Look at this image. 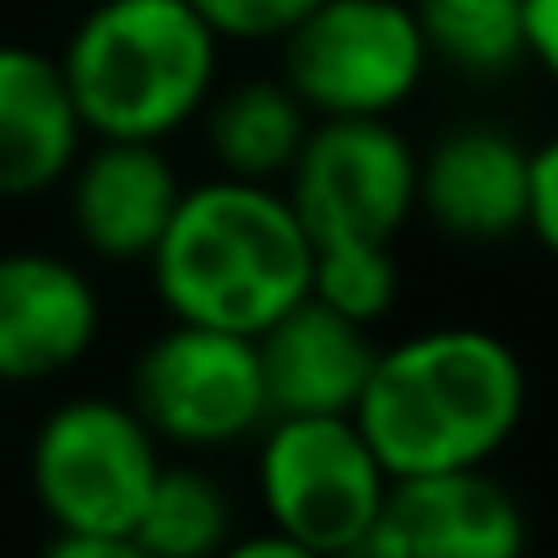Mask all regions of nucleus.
<instances>
[{
	"mask_svg": "<svg viewBox=\"0 0 558 558\" xmlns=\"http://www.w3.org/2000/svg\"><path fill=\"white\" fill-rule=\"evenodd\" d=\"M390 494L385 466L353 412L337 417H271L260 445V505L271 532L342 558L379 515Z\"/></svg>",
	"mask_w": 558,
	"mask_h": 558,
	"instance_id": "6",
	"label": "nucleus"
},
{
	"mask_svg": "<svg viewBox=\"0 0 558 558\" xmlns=\"http://www.w3.org/2000/svg\"><path fill=\"white\" fill-rule=\"evenodd\" d=\"M310 125L315 120L288 82H244L206 109V142L217 169L228 180H255V185L288 180Z\"/></svg>",
	"mask_w": 558,
	"mask_h": 558,
	"instance_id": "15",
	"label": "nucleus"
},
{
	"mask_svg": "<svg viewBox=\"0 0 558 558\" xmlns=\"http://www.w3.org/2000/svg\"><path fill=\"white\" fill-rule=\"evenodd\" d=\"M153 260L174 320L260 337L310 293V233L288 195L255 180H206L180 195Z\"/></svg>",
	"mask_w": 558,
	"mask_h": 558,
	"instance_id": "2",
	"label": "nucleus"
},
{
	"mask_svg": "<svg viewBox=\"0 0 558 558\" xmlns=\"http://www.w3.org/2000/svg\"><path fill=\"white\" fill-rule=\"evenodd\" d=\"M71 222L82 244L104 260H147L180 206V174L163 142H109L71 163Z\"/></svg>",
	"mask_w": 558,
	"mask_h": 558,
	"instance_id": "13",
	"label": "nucleus"
},
{
	"mask_svg": "<svg viewBox=\"0 0 558 558\" xmlns=\"http://www.w3.org/2000/svg\"><path fill=\"white\" fill-rule=\"evenodd\" d=\"M217 558H320V554L304 548V543H293V537H282V532H260V537H239V543H228Z\"/></svg>",
	"mask_w": 558,
	"mask_h": 558,
	"instance_id": "23",
	"label": "nucleus"
},
{
	"mask_svg": "<svg viewBox=\"0 0 558 558\" xmlns=\"http://www.w3.org/2000/svg\"><path fill=\"white\" fill-rule=\"evenodd\" d=\"M526 417V369L515 348L477 326L423 331L374 353L353 407L385 477L488 466Z\"/></svg>",
	"mask_w": 558,
	"mask_h": 558,
	"instance_id": "1",
	"label": "nucleus"
},
{
	"mask_svg": "<svg viewBox=\"0 0 558 558\" xmlns=\"http://www.w3.org/2000/svg\"><path fill=\"white\" fill-rule=\"evenodd\" d=\"M532 206V147L494 125H461L417 158V211L461 239L494 244L526 228Z\"/></svg>",
	"mask_w": 558,
	"mask_h": 558,
	"instance_id": "11",
	"label": "nucleus"
},
{
	"mask_svg": "<svg viewBox=\"0 0 558 558\" xmlns=\"http://www.w3.org/2000/svg\"><path fill=\"white\" fill-rule=\"evenodd\" d=\"M131 407L158 434V445H185V450L239 445L244 434L271 423L255 337L174 320L136 359Z\"/></svg>",
	"mask_w": 558,
	"mask_h": 558,
	"instance_id": "8",
	"label": "nucleus"
},
{
	"mask_svg": "<svg viewBox=\"0 0 558 558\" xmlns=\"http://www.w3.org/2000/svg\"><path fill=\"white\" fill-rule=\"evenodd\" d=\"M428 49V65H450L466 82H505L526 54V0H407Z\"/></svg>",
	"mask_w": 558,
	"mask_h": 558,
	"instance_id": "16",
	"label": "nucleus"
},
{
	"mask_svg": "<svg viewBox=\"0 0 558 558\" xmlns=\"http://www.w3.org/2000/svg\"><path fill=\"white\" fill-rule=\"evenodd\" d=\"M526 515L515 494L488 472L396 477L369 532L342 558H521Z\"/></svg>",
	"mask_w": 558,
	"mask_h": 558,
	"instance_id": "9",
	"label": "nucleus"
},
{
	"mask_svg": "<svg viewBox=\"0 0 558 558\" xmlns=\"http://www.w3.org/2000/svg\"><path fill=\"white\" fill-rule=\"evenodd\" d=\"M217 44L190 0H98L60 54L82 131L109 142L174 136L211 98Z\"/></svg>",
	"mask_w": 558,
	"mask_h": 558,
	"instance_id": "3",
	"label": "nucleus"
},
{
	"mask_svg": "<svg viewBox=\"0 0 558 558\" xmlns=\"http://www.w3.org/2000/svg\"><path fill=\"white\" fill-rule=\"evenodd\" d=\"M526 228L537 233V244L558 255V136L532 147V206H526Z\"/></svg>",
	"mask_w": 558,
	"mask_h": 558,
	"instance_id": "20",
	"label": "nucleus"
},
{
	"mask_svg": "<svg viewBox=\"0 0 558 558\" xmlns=\"http://www.w3.org/2000/svg\"><path fill=\"white\" fill-rule=\"evenodd\" d=\"M526 54L558 82V0H526Z\"/></svg>",
	"mask_w": 558,
	"mask_h": 558,
	"instance_id": "22",
	"label": "nucleus"
},
{
	"mask_svg": "<svg viewBox=\"0 0 558 558\" xmlns=\"http://www.w3.org/2000/svg\"><path fill=\"white\" fill-rule=\"evenodd\" d=\"M195 16L217 33V38H239V44H266L282 38L310 5L320 0H190Z\"/></svg>",
	"mask_w": 558,
	"mask_h": 558,
	"instance_id": "19",
	"label": "nucleus"
},
{
	"mask_svg": "<svg viewBox=\"0 0 558 558\" xmlns=\"http://www.w3.org/2000/svg\"><path fill=\"white\" fill-rule=\"evenodd\" d=\"M98 293L82 266L44 250L0 255V385L76 369L98 342Z\"/></svg>",
	"mask_w": 558,
	"mask_h": 558,
	"instance_id": "10",
	"label": "nucleus"
},
{
	"mask_svg": "<svg viewBox=\"0 0 558 558\" xmlns=\"http://www.w3.org/2000/svg\"><path fill=\"white\" fill-rule=\"evenodd\" d=\"M131 537L147 558H217L233 543L228 494L195 466H158Z\"/></svg>",
	"mask_w": 558,
	"mask_h": 558,
	"instance_id": "17",
	"label": "nucleus"
},
{
	"mask_svg": "<svg viewBox=\"0 0 558 558\" xmlns=\"http://www.w3.org/2000/svg\"><path fill=\"white\" fill-rule=\"evenodd\" d=\"M158 466V434L131 401L109 396L54 407L27 450V477L54 532H131Z\"/></svg>",
	"mask_w": 558,
	"mask_h": 558,
	"instance_id": "5",
	"label": "nucleus"
},
{
	"mask_svg": "<svg viewBox=\"0 0 558 558\" xmlns=\"http://www.w3.org/2000/svg\"><path fill=\"white\" fill-rule=\"evenodd\" d=\"M82 136L60 60L0 44V195L27 201L54 190L82 158Z\"/></svg>",
	"mask_w": 558,
	"mask_h": 558,
	"instance_id": "14",
	"label": "nucleus"
},
{
	"mask_svg": "<svg viewBox=\"0 0 558 558\" xmlns=\"http://www.w3.org/2000/svg\"><path fill=\"white\" fill-rule=\"evenodd\" d=\"M282 195L310 244H390L417 211V158L385 114L320 120Z\"/></svg>",
	"mask_w": 558,
	"mask_h": 558,
	"instance_id": "7",
	"label": "nucleus"
},
{
	"mask_svg": "<svg viewBox=\"0 0 558 558\" xmlns=\"http://www.w3.org/2000/svg\"><path fill=\"white\" fill-rule=\"evenodd\" d=\"M396 255L390 244H310V299L326 310L379 326L396 310Z\"/></svg>",
	"mask_w": 558,
	"mask_h": 558,
	"instance_id": "18",
	"label": "nucleus"
},
{
	"mask_svg": "<svg viewBox=\"0 0 558 558\" xmlns=\"http://www.w3.org/2000/svg\"><path fill=\"white\" fill-rule=\"evenodd\" d=\"M38 558H147L131 532H54Z\"/></svg>",
	"mask_w": 558,
	"mask_h": 558,
	"instance_id": "21",
	"label": "nucleus"
},
{
	"mask_svg": "<svg viewBox=\"0 0 558 558\" xmlns=\"http://www.w3.org/2000/svg\"><path fill=\"white\" fill-rule=\"evenodd\" d=\"M374 326H359L320 299H299L260 337V385L271 417H337L353 412L374 369Z\"/></svg>",
	"mask_w": 558,
	"mask_h": 558,
	"instance_id": "12",
	"label": "nucleus"
},
{
	"mask_svg": "<svg viewBox=\"0 0 558 558\" xmlns=\"http://www.w3.org/2000/svg\"><path fill=\"white\" fill-rule=\"evenodd\" d=\"M277 44L282 82L320 120L390 114L428 71V49L407 0H320Z\"/></svg>",
	"mask_w": 558,
	"mask_h": 558,
	"instance_id": "4",
	"label": "nucleus"
}]
</instances>
